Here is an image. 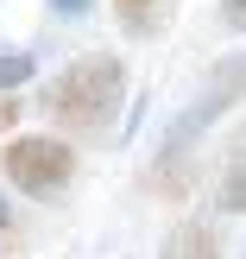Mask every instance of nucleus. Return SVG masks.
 Returning <instances> with one entry per match:
<instances>
[{
    "label": "nucleus",
    "mask_w": 246,
    "mask_h": 259,
    "mask_svg": "<svg viewBox=\"0 0 246 259\" xmlns=\"http://www.w3.org/2000/svg\"><path fill=\"white\" fill-rule=\"evenodd\" d=\"M120 95H126V63L114 57V51H88V57L63 63L44 82L38 108H44V120L63 126V133H101V126H114V114H120Z\"/></svg>",
    "instance_id": "1"
},
{
    "label": "nucleus",
    "mask_w": 246,
    "mask_h": 259,
    "mask_svg": "<svg viewBox=\"0 0 246 259\" xmlns=\"http://www.w3.org/2000/svg\"><path fill=\"white\" fill-rule=\"evenodd\" d=\"M0 164H7V184L19 190V196H57V190H70L76 177V146L57 133H19L0 146Z\"/></svg>",
    "instance_id": "2"
},
{
    "label": "nucleus",
    "mask_w": 246,
    "mask_h": 259,
    "mask_svg": "<svg viewBox=\"0 0 246 259\" xmlns=\"http://www.w3.org/2000/svg\"><path fill=\"white\" fill-rule=\"evenodd\" d=\"M108 7H114V19H120V32H126V38H152L164 19H171L177 0H108Z\"/></svg>",
    "instance_id": "3"
},
{
    "label": "nucleus",
    "mask_w": 246,
    "mask_h": 259,
    "mask_svg": "<svg viewBox=\"0 0 246 259\" xmlns=\"http://www.w3.org/2000/svg\"><path fill=\"white\" fill-rule=\"evenodd\" d=\"M25 76H32V57H25V51L19 57H0V89H19Z\"/></svg>",
    "instance_id": "4"
},
{
    "label": "nucleus",
    "mask_w": 246,
    "mask_h": 259,
    "mask_svg": "<svg viewBox=\"0 0 246 259\" xmlns=\"http://www.w3.org/2000/svg\"><path fill=\"white\" fill-rule=\"evenodd\" d=\"M221 209H227V215H240V158L227 164V177H221Z\"/></svg>",
    "instance_id": "5"
},
{
    "label": "nucleus",
    "mask_w": 246,
    "mask_h": 259,
    "mask_svg": "<svg viewBox=\"0 0 246 259\" xmlns=\"http://www.w3.org/2000/svg\"><path fill=\"white\" fill-rule=\"evenodd\" d=\"M19 108H25V101H19V95H13V89H0V133H7V126H13V120H19Z\"/></svg>",
    "instance_id": "6"
},
{
    "label": "nucleus",
    "mask_w": 246,
    "mask_h": 259,
    "mask_svg": "<svg viewBox=\"0 0 246 259\" xmlns=\"http://www.w3.org/2000/svg\"><path fill=\"white\" fill-rule=\"evenodd\" d=\"M51 7H57V13H63V19H82V13H88V7H95V0H51Z\"/></svg>",
    "instance_id": "7"
},
{
    "label": "nucleus",
    "mask_w": 246,
    "mask_h": 259,
    "mask_svg": "<svg viewBox=\"0 0 246 259\" xmlns=\"http://www.w3.org/2000/svg\"><path fill=\"white\" fill-rule=\"evenodd\" d=\"M0 234H7V196H0Z\"/></svg>",
    "instance_id": "8"
}]
</instances>
